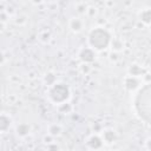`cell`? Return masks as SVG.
I'll list each match as a JSON object with an SVG mask.
<instances>
[{"instance_id": "cell-1", "label": "cell", "mask_w": 151, "mask_h": 151, "mask_svg": "<svg viewBox=\"0 0 151 151\" xmlns=\"http://www.w3.org/2000/svg\"><path fill=\"white\" fill-rule=\"evenodd\" d=\"M134 106L138 116L151 124V84H147L139 90L134 99Z\"/></svg>"}, {"instance_id": "cell-2", "label": "cell", "mask_w": 151, "mask_h": 151, "mask_svg": "<svg viewBox=\"0 0 151 151\" xmlns=\"http://www.w3.org/2000/svg\"><path fill=\"white\" fill-rule=\"evenodd\" d=\"M90 41L97 48H104L109 42V34L103 29H96L91 33Z\"/></svg>"}]
</instances>
